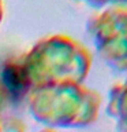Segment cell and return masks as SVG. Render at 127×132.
Instances as JSON below:
<instances>
[{"label":"cell","mask_w":127,"mask_h":132,"mask_svg":"<svg viewBox=\"0 0 127 132\" xmlns=\"http://www.w3.org/2000/svg\"><path fill=\"white\" fill-rule=\"evenodd\" d=\"M96 47L111 69L127 73V6H112L92 22Z\"/></svg>","instance_id":"cell-1"},{"label":"cell","mask_w":127,"mask_h":132,"mask_svg":"<svg viewBox=\"0 0 127 132\" xmlns=\"http://www.w3.org/2000/svg\"><path fill=\"white\" fill-rule=\"evenodd\" d=\"M107 113L115 121L118 132H127V77L118 82L109 92Z\"/></svg>","instance_id":"cell-2"},{"label":"cell","mask_w":127,"mask_h":132,"mask_svg":"<svg viewBox=\"0 0 127 132\" xmlns=\"http://www.w3.org/2000/svg\"><path fill=\"white\" fill-rule=\"evenodd\" d=\"M4 78L7 80L8 82V85H10V88L11 89H14V91H19V89H22V77H20V74H19V70L18 69H12V68H8L6 70V73H4Z\"/></svg>","instance_id":"cell-3"},{"label":"cell","mask_w":127,"mask_h":132,"mask_svg":"<svg viewBox=\"0 0 127 132\" xmlns=\"http://www.w3.org/2000/svg\"><path fill=\"white\" fill-rule=\"evenodd\" d=\"M86 2L94 4V6H105V4H111V6H127V0H86Z\"/></svg>","instance_id":"cell-4"}]
</instances>
